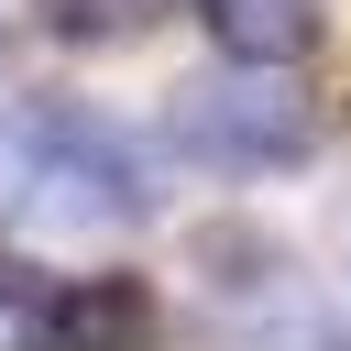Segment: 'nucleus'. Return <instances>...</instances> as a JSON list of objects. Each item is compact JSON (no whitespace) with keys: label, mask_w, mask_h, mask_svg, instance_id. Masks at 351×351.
Listing matches in <instances>:
<instances>
[{"label":"nucleus","mask_w":351,"mask_h":351,"mask_svg":"<svg viewBox=\"0 0 351 351\" xmlns=\"http://www.w3.org/2000/svg\"><path fill=\"white\" fill-rule=\"evenodd\" d=\"M0 197L33 219H66V230H110V219L154 208V176H143L132 132L99 121L88 99H22V110H0Z\"/></svg>","instance_id":"f257e3e1"},{"label":"nucleus","mask_w":351,"mask_h":351,"mask_svg":"<svg viewBox=\"0 0 351 351\" xmlns=\"http://www.w3.org/2000/svg\"><path fill=\"white\" fill-rule=\"evenodd\" d=\"M165 143L208 176H285V165L318 154V110L285 66H230L219 55L208 77H186L165 99Z\"/></svg>","instance_id":"f03ea898"},{"label":"nucleus","mask_w":351,"mask_h":351,"mask_svg":"<svg viewBox=\"0 0 351 351\" xmlns=\"http://www.w3.org/2000/svg\"><path fill=\"white\" fill-rule=\"evenodd\" d=\"M197 22L219 33L230 66H296L318 44V0H208Z\"/></svg>","instance_id":"7ed1b4c3"},{"label":"nucleus","mask_w":351,"mask_h":351,"mask_svg":"<svg viewBox=\"0 0 351 351\" xmlns=\"http://www.w3.org/2000/svg\"><path fill=\"white\" fill-rule=\"evenodd\" d=\"M176 0H44V33L55 44H143Z\"/></svg>","instance_id":"20e7f679"}]
</instances>
